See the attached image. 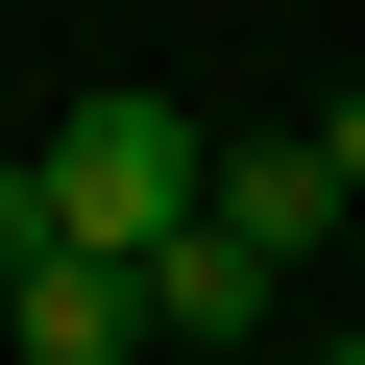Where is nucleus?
<instances>
[{"instance_id":"20e7f679","label":"nucleus","mask_w":365,"mask_h":365,"mask_svg":"<svg viewBox=\"0 0 365 365\" xmlns=\"http://www.w3.org/2000/svg\"><path fill=\"white\" fill-rule=\"evenodd\" d=\"M0 341H25V365H122V341H146V268H98V244H49L25 292H0Z\"/></svg>"},{"instance_id":"7ed1b4c3","label":"nucleus","mask_w":365,"mask_h":365,"mask_svg":"<svg viewBox=\"0 0 365 365\" xmlns=\"http://www.w3.org/2000/svg\"><path fill=\"white\" fill-rule=\"evenodd\" d=\"M292 317V268L244 244V220H195V244H146V341H268Z\"/></svg>"},{"instance_id":"f03ea898","label":"nucleus","mask_w":365,"mask_h":365,"mask_svg":"<svg viewBox=\"0 0 365 365\" xmlns=\"http://www.w3.org/2000/svg\"><path fill=\"white\" fill-rule=\"evenodd\" d=\"M220 220L268 244V268H317V244H365V195H341V146L292 122V146H220Z\"/></svg>"},{"instance_id":"39448f33","label":"nucleus","mask_w":365,"mask_h":365,"mask_svg":"<svg viewBox=\"0 0 365 365\" xmlns=\"http://www.w3.org/2000/svg\"><path fill=\"white\" fill-rule=\"evenodd\" d=\"M25 268H49V146L0 170V292H25Z\"/></svg>"},{"instance_id":"0eeeda50","label":"nucleus","mask_w":365,"mask_h":365,"mask_svg":"<svg viewBox=\"0 0 365 365\" xmlns=\"http://www.w3.org/2000/svg\"><path fill=\"white\" fill-rule=\"evenodd\" d=\"M317 365H365V317H317Z\"/></svg>"},{"instance_id":"423d86ee","label":"nucleus","mask_w":365,"mask_h":365,"mask_svg":"<svg viewBox=\"0 0 365 365\" xmlns=\"http://www.w3.org/2000/svg\"><path fill=\"white\" fill-rule=\"evenodd\" d=\"M317 146H341V195H365V98H341V122H317Z\"/></svg>"},{"instance_id":"f257e3e1","label":"nucleus","mask_w":365,"mask_h":365,"mask_svg":"<svg viewBox=\"0 0 365 365\" xmlns=\"http://www.w3.org/2000/svg\"><path fill=\"white\" fill-rule=\"evenodd\" d=\"M220 220V122H170V98H73L49 122V244L146 268V244H195Z\"/></svg>"}]
</instances>
